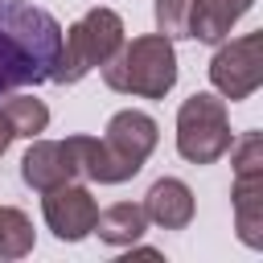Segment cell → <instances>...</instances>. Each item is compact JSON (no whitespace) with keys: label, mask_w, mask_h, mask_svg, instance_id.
Listing matches in <instances>:
<instances>
[{"label":"cell","mask_w":263,"mask_h":263,"mask_svg":"<svg viewBox=\"0 0 263 263\" xmlns=\"http://www.w3.org/2000/svg\"><path fill=\"white\" fill-rule=\"evenodd\" d=\"M144 230H148L144 205H136V201H115V205L99 210L90 234H99L107 247H136V242L144 238Z\"/></svg>","instance_id":"4fadbf2b"},{"label":"cell","mask_w":263,"mask_h":263,"mask_svg":"<svg viewBox=\"0 0 263 263\" xmlns=\"http://www.w3.org/2000/svg\"><path fill=\"white\" fill-rule=\"evenodd\" d=\"M66 144H70V152H74L78 177H86V181H95V185H123V181H132V177L144 168L140 160L115 152V148H111L107 140H99V136H66Z\"/></svg>","instance_id":"52a82bcc"},{"label":"cell","mask_w":263,"mask_h":263,"mask_svg":"<svg viewBox=\"0 0 263 263\" xmlns=\"http://www.w3.org/2000/svg\"><path fill=\"white\" fill-rule=\"evenodd\" d=\"M230 156H234V177L263 173V132H247L242 140H234L230 144Z\"/></svg>","instance_id":"e0dca14e"},{"label":"cell","mask_w":263,"mask_h":263,"mask_svg":"<svg viewBox=\"0 0 263 263\" xmlns=\"http://www.w3.org/2000/svg\"><path fill=\"white\" fill-rule=\"evenodd\" d=\"M103 82L132 99H164L177 86V49L164 33H140L123 41L103 66Z\"/></svg>","instance_id":"7a4b0ae2"},{"label":"cell","mask_w":263,"mask_h":263,"mask_svg":"<svg viewBox=\"0 0 263 263\" xmlns=\"http://www.w3.org/2000/svg\"><path fill=\"white\" fill-rule=\"evenodd\" d=\"M119 45H123V16L115 8L95 4L90 12H82V21H74L70 29H62V49H58V66H53L49 82H62V86L82 82Z\"/></svg>","instance_id":"3957f363"},{"label":"cell","mask_w":263,"mask_h":263,"mask_svg":"<svg viewBox=\"0 0 263 263\" xmlns=\"http://www.w3.org/2000/svg\"><path fill=\"white\" fill-rule=\"evenodd\" d=\"M156 33H164L168 41H181L189 37V12H193V0H156Z\"/></svg>","instance_id":"2e32d148"},{"label":"cell","mask_w":263,"mask_h":263,"mask_svg":"<svg viewBox=\"0 0 263 263\" xmlns=\"http://www.w3.org/2000/svg\"><path fill=\"white\" fill-rule=\"evenodd\" d=\"M78 177V164H74V152L66 140H41L33 136L29 152L21 156V181L37 193L53 189V185H66Z\"/></svg>","instance_id":"ba28073f"},{"label":"cell","mask_w":263,"mask_h":263,"mask_svg":"<svg viewBox=\"0 0 263 263\" xmlns=\"http://www.w3.org/2000/svg\"><path fill=\"white\" fill-rule=\"evenodd\" d=\"M103 140H107L115 152H123V156H132V160L144 164V160L156 152V144H160V127H156V119H152L148 111L127 107V111H115V115L107 119Z\"/></svg>","instance_id":"30bf717a"},{"label":"cell","mask_w":263,"mask_h":263,"mask_svg":"<svg viewBox=\"0 0 263 263\" xmlns=\"http://www.w3.org/2000/svg\"><path fill=\"white\" fill-rule=\"evenodd\" d=\"M62 25L29 0H0V99L53 78Z\"/></svg>","instance_id":"6da1fadb"},{"label":"cell","mask_w":263,"mask_h":263,"mask_svg":"<svg viewBox=\"0 0 263 263\" xmlns=\"http://www.w3.org/2000/svg\"><path fill=\"white\" fill-rule=\"evenodd\" d=\"M234 132L226 119V99L218 90H197L177 107V152L189 164H214L230 152Z\"/></svg>","instance_id":"277c9868"},{"label":"cell","mask_w":263,"mask_h":263,"mask_svg":"<svg viewBox=\"0 0 263 263\" xmlns=\"http://www.w3.org/2000/svg\"><path fill=\"white\" fill-rule=\"evenodd\" d=\"M33 251V222L16 205H0V259H25Z\"/></svg>","instance_id":"9a60e30c"},{"label":"cell","mask_w":263,"mask_h":263,"mask_svg":"<svg viewBox=\"0 0 263 263\" xmlns=\"http://www.w3.org/2000/svg\"><path fill=\"white\" fill-rule=\"evenodd\" d=\"M210 86L230 103L251 99L263 86V33H242V37L218 41V49L210 58Z\"/></svg>","instance_id":"5b68a950"},{"label":"cell","mask_w":263,"mask_h":263,"mask_svg":"<svg viewBox=\"0 0 263 263\" xmlns=\"http://www.w3.org/2000/svg\"><path fill=\"white\" fill-rule=\"evenodd\" d=\"M0 115L8 119L12 136H25V140H33V136H41L49 127V107L41 99H33V95H4Z\"/></svg>","instance_id":"5bb4252c"},{"label":"cell","mask_w":263,"mask_h":263,"mask_svg":"<svg viewBox=\"0 0 263 263\" xmlns=\"http://www.w3.org/2000/svg\"><path fill=\"white\" fill-rule=\"evenodd\" d=\"M234 230L242 247L263 251V173L255 177H234Z\"/></svg>","instance_id":"7c38bea8"},{"label":"cell","mask_w":263,"mask_h":263,"mask_svg":"<svg viewBox=\"0 0 263 263\" xmlns=\"http://www.w3.org/2000/svg\"><path fill=\"white\" fill-rule=\"evenodd\" d=\"M41 218L45 226L53 230L58 242H82L90 230H95V218H99V201L86 185L78 181H66V185H53L41 193Z\"/></svg>","instance_id":"8992f818"},{"label":"cell","mask_w":263,"mask_h":263,"mask_svg":"<svg viewBox=\"0 0 263 263\" xmlns=\"http://www.w3.org/2000/svg\"><path fill=\"white\" fill-rule=\"evenodd\" d=\"M255 8V0H193V12H189V37L205 41V45H218L230 37V29Z\"/></svg>","instance_id":"8fae6325"},{"label":"cell","mask_w":263,"mask_h":263,"mask_svg":"<svg viewBox=\"0 0 263 263\" xmlns=\"http://www.w3.org/2000/svg\"><path fill=\"white\" fill-rule=\"evenodd\" d=\"M12 140H16V136H12V127H8V119L0 115V156L8 152V144H12Z\"/></svg>","instance_id":"ac0fdd59"},{"label":"cell","mask_w":263,"mask_h":263,"mask_svg":"<svg viewBox=\"0 0 263 263\" xmlns=\"http://www.w3.org/2000/svg\"><path fill=\"white\" fill-rule=\"evenodd\" d=\"M193 189L181 181V177H160L152 181V189L144 193V218L160 230H185L193 222Z\"/></svg>","instance_id":"9c48e42d"}]
</instances>
